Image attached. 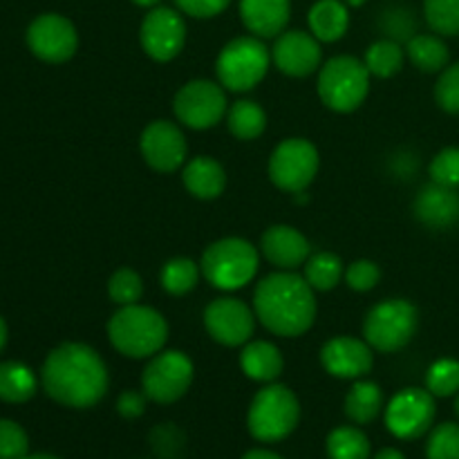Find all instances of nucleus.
Returning <instances> with one entry per match:
<instances>
[{
  "mask_svg": "<svg viewBox=\"0 0 459 459\" xmlns=\"http://www.w3.org/2000/svg\"><path fill=\"white\" fill-rule=\"evenodd\" d=\"M43 388L63 406L90 408L108 390L106 363L88 345L63 343L45 359Z\"/></svg>",
  "mask_w": 459,
  "mask_h": 459,
  "instance_id": "nucleus-1",
  "label": "nucleus"
},
{
  "mask_svg": "<svg viewBox=\"0 0 459 459\" xmlns=\"http://www.w3.org/2000/svg\"><path fill=\"white\" fill-rule=\"evenodd\" d=\"M254 312L273 334L300 336L316 318V299L305 278L290 272L272 273L255 287Z\"/></svg>",
  "mask_w": 459,
  "mask_h": 459,
  "instance_id": "nucleus-2",
  "label": "nucleus"
},
{
  "mask_svg": "<svg viewBox=\"0 0 459 459\" xmlns=\"http://www.w3.org/2000/svg\"><path fill=\"white\" fill-rule=\"evenodd\" d=\"M110 343L117 352L130 359L155 357L169 339L164 316L143 305H124L108 323Z\"/></svg>",
  "mask_w": 459,
  "mask_h": 459,
  "instance_id": "nucleus-3",
  "label": "nucleus"
},
{
  "mask_svg": "<svg viewBox=\"0 0 459 459\" xmlns=\"http://www.w3.org/2000/svg\"><path fill=\"white\" fill-rule=\"evenodd\" d=\"M258 272V251L240 238L213 242L202 255V273L213 287L233 291L245 287Z\"/></svg>",
  "mask_w": 459,
  "mask_h": 459,
  "instance_id": "nucleus-4",
  "label": "nucleus"
},
{
  "mask_svg": "<svg viewBox=\"0 0 459 459\" xmlns=\"http://www.w3.org/2000/svg\"><path fill=\"white\" fill-rule=\"evenodd\" d=\"M299 420L300 406L296 394L285 385H267L251 402L247 424L258 442L269 444L290 437Z\"/></svg>",
  "mask_w": 459,
  "mask_h": 459,
  "instance_id": "nucleus-5",
  "label": "nucleus"
},
{
  "mask_svg": "<svg viewBox=\"0 0 459 459\" xmlns=\"http://www.w3.org/2000/svg\"><path fill=\"white\" fill-rule=\"evenodd\" d=\"M370 76L366 63L359 58L336 56L323 65L318 76V94L332 110L352 112L366 101Z\"/></svg>",
  "mask_w": 459,
  "mask_h": 459,
  "instance_id": "nucleus-6",
  "label": "nucleus"
},
{
  "mask_svg": "<svg viewBox=\"0 0 459 459\" xmlns=\"http://www.w3.org/2000/svg\"><path fill=\"white\" fill-rule=\"evenodd\" d=\"M269 67V52L258 36H240L224 45L215 70L224 88L245 92L255 88L264 79Z\"/></svg>",
  "mask_w": 459,
  "mask_h": 459,
  "instance_id": "nucleus-7",
  "label": "nucleus"
},
{
  "mask_svg": "<svg viewBox=\"0 0 459 459\" xmlns=\"http://www.w3.org/2000/svg\"><path fill=\"white\" fill-rule=\"evenodd\" d=\"M417 330V309L408 300L393 299L375 305L363 323V336L379 352H397L406 348Z\"/></svg>",
  "mask_w": 459,
  "mask_h": 459,
  "instance_id": "nucleus-8",
  "label": "nucleus"
},
{
  "mask_svg": "<svg viewBox=\"0 0 459 459\" xmlns=\"http://www.w3.org/2000/svg\"><path fill=\"white\" fill-rule=\"evenodd\" d=\"M318 173V151L307 139H287L269 160V178L281 191L303 193Z\"/></svg>",
  "mask_w": 459,
  "mask_h": 459,
  "instance_id": "nucleus-9",
  "label": "nucleus"
},
{
  "mask_svg": "<svg viewBox=\"0 0 459 459\" xmlns=\"http://www.w3.org/2000/svg\"><path fill=\"white\" fill-rule=\"evenodd\" d=\"M193 384V363L184 352H160L143 370V393L155 403H173L186 394Z\"/></svg>",
  "mask_w": 459,
  "mask_h": 459,
  "instance_id": "nucleus-10",
  "label": "nucleus"
},
{
  "mask_svg": "<svg viewBox=\"0 0 459 459\" xmlns=\"http://www.w3.org/2000/svg\"><path fill=\"white\" fill-rule=\"evenodd\" d=\"M173 110L178 119L188 128L206 130L227 115V94L213 81H188L175 94Z\"/></svg>",
  "mask_w": 459,
  "mask_h": 459,
  "instance_id": "nucleus-11",
  "label": "nucleus"
},
{
  "mask_svg": "<svg viewBox=\"0 0 459 459\" xmlns=\"http://www.w3.org/2000/svg\"><path fill=\"white\" fill-rule=\"evenodd\" d=\"M435 420V399L429 390L408 388L394 394L385 408V426L399 439H417L429 433Z\"/></svg>",
  "mask_w": 459,
  "mask_h": 459,
  "instance_id": "nucleus-12",
  "label": "nucleus"
},
{
  "mask_svg": "<svg viewBox=\"0 0 459 459\" xmlns=\"http://www.w3.org/2000/svg\"><path fill=\"white\" fill-rule=\"evenodd\" d=\"M139 39H142V48L146 49L148 56L166 63L182 52L184 40H186V25L175 9L157 4L143 18Z\"/></svg>",
  "mask_w": 459,
  "mask_h": 459,
  "instance_id": "nucleus-13",
  "label": "nucleus"
},
{
  "mask_svg": "<svg viewBox=\"0 0 459 459\" xmlns=\"http://www.w3.org/2000/svg\"><path fill=\"white\" fill-rule=\"evenodd\" d=\"M27 45L48 63H63L74 56L79 36L74 25L61 13H43L27 30Z\"/></svg>",
  "mask_w": 459,
  "mask_h": 459,
  "instance_id": "nucleus-14",
  "label": "nucleus"
},
{
  "mask_svg": "<svg viewBox=\"0 0 459 459\" xmlns=\"http://www.w3.org/2000/svg\"><path fill=\"white\" fill-rule=\"evenodd\" d=\"M204 325L213 341L236 348L245 345L254 334V314L242 300L218 299L206 307Z\"/></svg>",
  "mask_w": 459,
  "mask_h": 459,
  "instance_id": "nucleus-15",
  "label": "nucleus"
},
{
  "mask_svg": "<svg viewBox=\"0 0 459 459\" xmlns=\"http://www.w3.org/2000/svg\"><path fill=\"white\" fill-rule=\"evenodd\" d=\"M142 155L160 173H173L186 157V139L170 121H152L142 134Z\"/></svg>",
  "mask_w": 459,
  "mask_h": 459,
  "instance_id": "nucleus-16",
  "label": "nucleus"
},
{
  "mask_svg": "<svg viewBox=\"0 0 459 459\" xmlns=\"http://www.w3.org/2000/svg\"><path fill=\"white\" fill-rule=\"evenodd\" d=\"M272 58L281 72L290 76H309L321 65V45L314 34L282 31L272 49Z\"/></svg>",
  "mask_w": 459,
  "mask_h": 459,
  "instance_id": "nucleus-17",
  "label": "nucleus"
},
{
  "mask_svg": "<svg viewBox=\"0 0 459 459\" xmlns=\"http://www.w3.org/2000/svg\"><path fill=\"white\" fill-rule=\"evenodd\" d=\"M323 368L339 379H359L372 368V348L352 336L327 341L321 352Z\"/></svg>",
  "mask_w": 459,
  "mask_h": 459,
  "instance_id": "nucleus-18",
  "label": "nucleus"
},
{
  "mask_svg": "<svg viewBox=\"0 0 459 459\" xmlns=\"http://www.w3.org/2000/svg\"><path fill=\"white\" fill-rule=\"evenodd\" d=\"M260 247H263L264 258H267L273 267L281 269H296L303 263H307L309 258L307 238L300 231H296L294 227H287V224L269 227L267 231H264Z\"/></svg>",
  "mask_w": 459,
  "mask_h": 459,
  "instance_id": "nucleus-19",
  "label": "nucleus"
},
{
  "mask_svg": "<svg viewBox=\"0 0 459 459\" xmlns=\"http://www.w3.org/2000/svg\"><path fill=\"white\" fill-rule=\"evenodd\" d=\"M291 16V0H240V18L258 39H273L285 31Z\"/></svg>",
  "mask_w": 459,
  "mask_h": 459,
  "instance_id": "nucleus-20",
  "label": "nucleus"
},
{
  "mask_svg": "<svg viewBox=\"0 0 459 459\" xmlns=\"http://www.w3.org/2000/svg\"><path fill=\"white\" fill-rule=\"evenodd\" d=\"M415 215L430 229H448L459 222V195L455 188L429 184L415 200Z\"/></svg>",
  "mask_w": 459,
  "mask_h": 459,
  "instance_id": "nucleus-21",
  "label": "nucleus"
},
{
  "mask_svg": "<svg viewBox=\"0 0 459 459\" xmlns=\"http://www.w3.org/2000/svg\"><path fill=\"white\" fill-rule=\"evenodd\" d=\"M184 186L188 193L200 200H213V197L222 195L224 186H227V175L224 169L211 157H195L184 169Z\"/></svg>",
  "mask_w": 459,
  "mask_h": 459,
  "instance_id": "nucleus-22",
  "label": "nucleus"
},
{
  "mask_svg": "<svg viewBox=\"0 0 459 459\" xmlns=\"http://www.w3.org/2000/svg\"><path fill=\"white\" fill-rule=\"evenodd\" d=\"M350 25L348 4L343 0H318L309 9V30L321 43L343 39Z\"/></svg>",
  "mask_w": 459,
  "mask_h": 459,
  "instance_id": "nucleus-23",
  "label": "nucleus"
},
{
  "mask_svg": "<svg viewBox=\"0 0 459 459\" xmlns=\"http://www.w3.org/2000/svg\"><path fill=\"white\" fill-rule=\"evenodd\" d=\"M240 366L249 379L269 384V381L278 379L282 372L281 350L276 345L267 343V341H254V343L245 345V350H242Z\"/></svg>",
  "mask_w": 459,
  "mask_h": 459,
  "instance_id": "nucleus-24",
  "label": "nucleus"
},
{
  "mask_svg": "<svg viewBox=\"0 0 459 459\" xmlns=\"http://www.w3.org/2000/svg\"><path fill=\"white\" fill-rule=\"evenodd\" d=\"M384 406V394L381 388L372 381H357L352 390L345 397V415L354 424H370L377 420Z\"/></svg>",
  "mask_w": 459,
  "mask_h": 459,
  "instance_id": "nucleus-25",
  "label": "nucleus"
},
{
  "mask_svg": "<svg viewBox=\"0 0 459 459\" xmlns=\"http://www.w3.org/2000/svg\"><path fill=\"white\" fill-rule=\"evenodd\" d=\"M36 377L16 361L0 363V399L7 403H25L36 394Z\"/></svg>",
  "mask_w": 459,
  "mask_h": 459,
  "instance_id": "nucleus-26",
  "label": "nucleus"
},
{
  "mask_svg": "<svg viewBox=\"0 0 459 459\" xmlns=\"http://www.w3.org/2000/svg\"><path fill=\"white\" fill-rule=\"evenodd\" d=\"M411 61L420 67L421 72H439L448 63V48L442 39L430 34H417L408 40L406 48Z\"/></svg>",
  "mask_w": 459,
  "mask_h": 459,
  "instance_id": "nucleus-27",
  "label": "nucleus"
},
{
  "mask_svg": "<svg viewBox=\"0 0 459 459\" xmlns=\"http://www.w3.org/2000/svg\"><path fill=\"white\" fill-rule=\"evenodd\" d=\"M229 130L236 134L238 139H249L260 137L267 128V115H264L263 108L255 101H236L231 106V110L227 112Z\"/></svg>",
  "mask_w": 459,
  "mask_h": 459,
  "instance_id": "nucleus-28",
  "label": "nucleus"
},
{
  "mask_svg": "<svg viewBox=\"0 0 459 459\" xmlns=\"http://www.w3.org/2000/svg\"><path fill=\"white\" fill-rule=\"evenodd\" d=\"M327 455L330 459H370V442L359 429L341 426L327 437Z\"/></svg>",
  "mask_w": 459,
  "mask_h": 459,
  "instance_id": "nucleus-29",
  "label": "nucleus"
},
{
  "mask_svg": "<svg viewBox=\"0 0 459 459\" xmlns=\"http://www.w3.org/2000/svg\"><path fill=\"white\" fill-rule=\"evenodd\" d=\"M341 276H343V263L334 254L323 251V254L307 258V263H305V281L312 285L314 291L334 290Z\"/></svg>",
  "mask_w": 459,
  "mask_h": 459,
  "instance_id": "nucleus-30",
  "label": "nucleus"
},
{
  "mask_svg": "<svg viewBox=\"0 0 459 459\" xmlns=\"http://www.w3.org/2000/svg\"><path fill=\"white\" fill-rule=\"evenodd\" d=\"M363 63H366L370 74L379 76V79H390V76H394L403 67V49L393 39L379 40V43L368 48L366 61Z\"/></svg>",
  "mask_w": 459,
  "mask_h": 459,
  "instance_id": "nucleus-31",
  "label": "nucleus"
},
{
  "mask_svg": "<svg viewBox=\"0 0 459 459\" xmlns=\"http://www.w3.org/2000/svg\"><path fill=\"white\" fill-rule=\"evenodd\" d=\"M161 285L169 294L184 296L197 285V264L188 258H173L161 269Z\"/></svg>",
  "mask_w": 459,
  "mask_h": 459,
  "instance_id": "nucleus-32",
  "label": "nucleus"
},
{
  "mask_svg": "<svg viewBox=\"0 0 459 459\" xmlns=\"http://www.w3.org/2000/svg\"><path fill=\"white\" fill-rule=\"evenodd\" d=\"M429 25L444 36L459 34V0H424Z\"/></svg>",
  "mask_w": 459,
  "mask_h": 459,
  "instance_id": "nucleus-33",
  "label": "nucleus"
},
{
  "mask_svg": "<svg viewBox=\"0 0 459 459\" xmlns=\"http://www.w3.org/2000/svg\"><path fill=\"white\" fill-rule=\"evenodd\" d=\"M426 388L433 397H451L459 393V363L453 359H442L433 363L426 375Z\"/></svg>",
  "mask_w": 459,
  "mask_h": 459,
  "instance_id": "nucleus-34",
  "label": "nucleus"
},
{
  "mask_svg": "<svg viewBox=\"0 0 459 459\" xmlns=\"http://www.w3.org/2000/svg\"><path fill=\"white\" fill-rule=\"evenodd\" d=\"M108 294L110 299L115 300L117 305H134L143 294V285H142V278H139L137 272L133 269H119L115 272V276L110 278L108 282Z\"/></svg>",
  "mask_w": 459,
  "mask_h": 459,
  "instance_id": "nucleus-35",
  "label": "nucleus"
},
{
  "mask_svg": "<svg viewBox=\"0 0 459 459\" xmlns=\"http://www.w3.org/2000/svg\"><path fill=\"white\" fill-rule=\"evenodd\" d=\"M426 457L429 459H459V424L437 426L430 433L426 444Z\"/></svg>",
  "mask_w": 459,
  "mask_h": 459,
  "instance_id": "nucleus-36",
  "label": "nucleus"
},
{
  "mask_svg": "<svg viewBox=\"0 0 459 459\" xmlns=\"http://www.w3.org/2000/svg\"><path fill=\"white\" fill-rule=\"evenodd\" d=\"M30 451L27 433L12 420H0V459H22Z\"/></svg>",
  "mask_w": 459,
  "mask_h": 459,
  "instance_id": "nucleus-37",
  "label": "nucleus"
},
{
  "mask_svg": "<svg viewBox=\"0 0 459 459\" xmlns=\"http://www.w3.org/2000/svg\"><path fill=\"white\" fill-rule=\"evenodd\" d=\"M430 178L442 186H459V148H444L435 155V160L430 161Z\"/></svg>",
  "mask_w": 459,
  "mask_h": 459,
  "instance_id": "nucleus-38",
  "label": "nucleus"
},
{
  "mask_svg": "<svg viewBox=\"0 0 459 459\" xmlns=\"http://www.w3.org/2000/svg\"><path fill=\"white\" fill-rule=\"evenodd\" d=\"M435 99H437L439 108L459 115V63L442 72L437 88H435Z\"/></svg>",
  "mask_w": 459,
  "mask_h": 459,
  "instance_id": "nucleus-39",
  "label": "nucleus"
},
{
  "mask_svg": "<svg viewBox=\"0 0 459 459\" xmlns=\"http://www.w3.org/2000/svg\"><path fill=\"white\" fill-rule=\"evenodd\" d=\"M345 281L348 285L352 287L354 291H370L372 287L379 285L381 281V272L375 263L370 260H357L348 267L345 272Z\"/></svg>",
  "mask_w": 459,
  "mask_h": 459,
  "instance_id": "nucleus-40",
  "label": "nucleus"
},
{
  "mask_svg": "<svg viewBox=\"0 0 459 459\" xmlns=\"http://www.w3.org/2000/svg\"><path fill=\"white\" fill-rule=\"evenodd\" d=\"M229 3L231 0H175V4L193 18L218 16V13H222L229 7Z\"/></svg>",
  "mask_w": 459,
  "mask_h": 459,
  "instance_id": "nucleus-41",
  "label": "nucleus"
},
{
  "mask_svg": "<svg viewBox=\"0 0 459 459\" xmlns=\"http://www.w3.org/2000/svg\"><path fill=\"white\" fill-rule=\"evenodd\" d=\"M146 393H137V390H128L119 397L117 402V412H119L124 420H137L146 411Z\"/></svg>",
  "mask_w": 459,
  "mask_h": 459,
  "instance_id": "nucleus-42",
  "label": "nucleus"
},
{
  "mask_svg": "<svg viewBox=\"0 0 459 459\" xmlns=\"http://www.w3.org/2000/svg\"><path fill=\"white\" fill-rule=\"evenodd\" d=\"M242 459H282V457H278L276 453L260 451V448H258V451H249V453H247V455L242 457Z\"/></svg>",
  "mask_w": 459,
  "mask_h": 459,
  "instance_id": "nucleus-43",
  "label": "nucleus"
},
{
  "mask_svg": "<svg viewBox=\"0 0 459 459\" xmlns=\"http://www.w3.org/2000/svg\"><path fill=\"white\" fill-rule=\"evenodd\" d=\"M375 459H406V457H403L397 448H384V451L377 453Z\"/></svg>",
  "mask_w": 459,
  "mask_h": 459,
  "instance_id": "nucleus-44",
  "label": "nucleus"
},
{
  "mask_svg": "<svg viewBox=\"0 0 459 459\" xmlns=\"http://www.w3.org/2000/svg\"><path fill=\"white\" fill-rule=\"evenodd\" d=\"M4 343H7V325H4L3 316H0V350L4 348Z\"/></svg>",
  "mask_w": 459,
  "mask_h": 459,
  "instance_id": "nucleus-45",
  "label": "nucleus"
},
{
  "mask_svg": "<svg viewBox=\"0 0 459 459\" xmlns=\"http://www.w3.org/2000/svg\"><path fill=\"white\" fill-rule=\"evenodd\" d=\"M133 3L139 4V7L152 9V7H157V4H160V0H133Z\"/></svg>",
  "mask_w": 459,
  "mask_h": 459,
  "instance_id": "nucleus-46",
  "label": "nucleus"
},
{
  "mask_svg": "<svg viewBox=\"0 0 459 459\" xmlns=\"http://www.w3.org/2000/svg\"><path fill=\"white\" fill-rule=\"evenodd\" d=\"M345 4H348V7H363V4L368 3V0H343Z\"/></svg>",
  "mask_w": 459,
  "mask_h": 459,
  "instance_id": "nucleus-47",
  "label": "nucleus"
},
{
  "mask_svg": "<svg viewBox=\"0 0 459 459\" xmlns=\"http://www.w3.org/2000/svg\"><path fill=\"white\" fill-rule=\"evenodd\" d=\"M22 459H58V457L45 455V453H39V455H27V457H22Z\"/></svg>",
  "mask_w": 459,
  "mask_h": 459,
  "instance_id": "nucleus-48",
  "label": "nucleus"
},
{
  "mask_svg": "<svg viewBox=\"0 0 459 459\" xmlns=\"http://www.w3.org/2000/svg\"><path fill=\"white\" fill-rule=\"evenodd\" d=\"M455 412H457V417H459V394H457V399H455Z\"/></svg>",
  "mask_w": 459,
  "mask_h": 459,
  "instance_id": "nucleus-49",
  "label": "nucleus"
}]
</instances>
